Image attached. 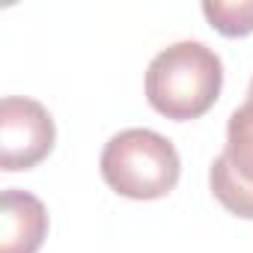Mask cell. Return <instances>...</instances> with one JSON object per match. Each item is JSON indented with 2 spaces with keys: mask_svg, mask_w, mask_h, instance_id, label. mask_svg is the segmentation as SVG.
Instances as JSON below:
<instances>
[{
  "mask_svg": "<svg viewBox=\"0 0 253 253\" xmlns=\"http://www.w3.org/2000/svg\"><path fill=\"white\" fill-rule=\"evenodd\" d=\"M48 235V211L39 197L9 188L0 197V253H39Z\"/></svg>",
  "mask_w": 253,
  "mask_h": 253,
  "instance_id": "4",
  "label": "cell"
},
{
  "mask_svg": "<svg viewBox=\"0 0 253 253\" xmlns=\"http://www.w3.org/2000/svg\"><path fill=\"white\" fill-rule=\"evenodd\" d=\"M226 164L238 179L253 185V98H247L238 110H232L226 125Z\"/></svg>",
  "mask_w": 253,
  "mask_h": 253,
  "instance_id": "5",
  "label": "cell"
},
{
  "mask_svg": "<svg viewBox=\"0 0 253 253\" xmlns=\"http://www.w3.org/2000/svg\"><path fill=\"white\" fill-rule=\"evenodd\" d=\"M57 128L45 104L6 95L0 101V167L6 173L30 170L54 149Z\"/></svg>",
  "mask_w": 253,
  "mask_h": 253,
  "instance_id": "3",
  "label": "cell"
},
{
  "mask_svg": "<svg viewBox=\"0 0 253 253\" xmlns=\"http://www.w3.org/2000/svg\"><path fill=\"white\" fill-rule=\"evenodd\" d=\"M209 188L214 194V200L235 217L253 220V185L238 179L235 170L226 164L223 155L214 158L211 170H209Z\"/></svg>",
  "mask_w": 253,
  "mask_h": 253,
  "instance_id": "6",
  "label": "cell"
},
{
  "mask_svg": "<svg viewBox=\"0 0 253 253\" xmlns=\"http://www.w3.org/2000/svg\"><path fill=\"white\" fill-rule=\"evenodd\" d=\"M203 15L220 36L238 39L253 33V0H238V3H223V0L211 3V0H206Z\"/></svg>",
  "mask_w": 253,
  "mask_h": 253,
  "instance_id": "7",
  "label": "cell"
},
{
  "mask_svg": "<svg viewBox=\"0 0 253 253\" xmlns=\"http://www.w3.org/2000/svg\"><path fill=\"white\" fill-rule=\"evenodd\" d=\"M223 86V63L203 42H176L146 69V98L167 119L188 122L209 113Z\"/></svg>",
  "mask_w": 253,
  "mask_h": 253,
  "instance_id": "1",
  "label": "cell"
},
{
  "mask_svg": "<svg viewBox=\"0 0 253 253\" xmlns=\"http://www.w3.org/2000/svg\"><path fill=\"white\" fill-rule=\"evenodd\" d=\"M247 98H253V81H250V92H247Z\"/></svg>",
  "mask_w": 253,
  "mask_h": 253,
  "instance_id": "8",
  "label": "cell"
},
{
  "mask_svg": "<svg viewBox=\"0 0 253 253\" xmlns=\"http://www.w3.org/2000/svg\"><path fill=\"white\" fill-rule=\"evenodd\" d=\"M182 173L176 146L149 128H125L113 134L101 152V179L128 200L167 197Z\"/></svg>",
  "mask_w": 253,
  "mask_h": 253,
  "instance_id": "2",
  "label": "cell"
}]
</instances>
